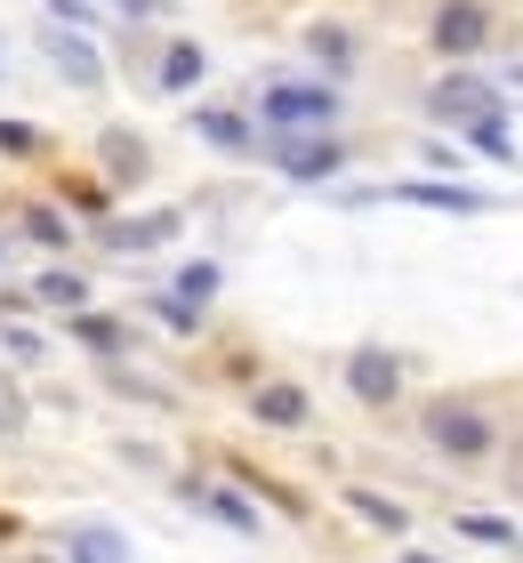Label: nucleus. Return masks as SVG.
I'll return each mask as SVG.
<instances>
[{
  "instance_id": "f257e3e1",
  "label": "nucleus",
  "mask_w": 523,
  "mask_h": 563,
  "mask_svg": "<svg viewBox=\"0 0 523 563\" xmlns=\"http://www.w3.org/2000/svg\"><path fill=\"white\" fill-rule=\"evenodd\" d=\"M258 106H266V121H274V130H323V121L338 113V89L282 81V89H266V97H258Z\"/></svg>"
},
{
  "instance_id": "f03ea898",
  "label": "nucleus",
  "mask_w": 523,
  "mask_h": 563,
  "mask_svg": "<svg viewBox=\"0 0 523 563\" xmlns=\"http://www.w3.org/2000/svg\"><path fill=\"white\" fill-rule=\"evenodd\" d=\"M427 443L451 451V459H483L491 451V419L467 411V402H435V411H427Z\"/></svg>"
},
{
  "instance_id": "7ed1b4c3",
  "label": "nucleus",
  "mask_w": 523,
  "mask_h": 563,
  "mask_svg": "<svg viewBox=\"0 0 523 563\" xmlns=\"http://www.w3.org/2000/svg\"><path fill=\"white\" fill-rule=\"evenodd\" d=\"M427 41L443 48V57H476V48L491 41V9H483V0H451V9H435Z\"/></svg>"
},
{
  "instance_id": "20e7f679",
  "label": "nucleus",
  "mask_w": 523,
  "mask_h": 563,
  "mask_svg": "<svg viewBox=\"0 0 523 563\" xmlns=\"http://www.w3.org/2000/svg\"><path fill=\"white\" fill-rule=\"evenodd\" d=\"M41 57L57 65L73 89H105V57H97L81 33H73V24H41Z\"/></svg>"
},
{
  "instance_id": "39448f33",
  "label": "nucleus",
  "mask_w": 523,
  "mask_h": 563,
  "mask_svg": "<svg viewBox=\"0 0 523 563\" xmlns=\"http://www.w3.org/2000/svg\"><path fill=\"white\" fill-rule=\"evenodd\" d=\"M347 387L371 402V411H386V402L403 395V363L386 346H362V354H347Z\"/></svg>"
},
{
  "instance_id": "423d86ee",
  "label": "nucleus",
  "mask_w": 523,
  "mask_h": 563,
  "mask_svg": "<svg viewBox=\"0 0 523 563\" xmlns=\"http://www.w3.org/2000/svg\"><path fill=\"white\" fill-rule=\"evenodd\" d=\"M274 169H282V177H330V169H347V145H338V137H298V130H282Z\"/></svg>"
},
{
  "instance_id": "0eeeda50",
  "label": "nucleus",
  "mask_w": 523,
  "mask_h": 563,
  "mask_svg": "<svg viewBox=\"0 0 523 563\" xmlns=\"http://www.w3.org/2000/svg\"><path fill=\"white\" fill-rule=\"evenodd\" d=\"M427 113H435V121H483V113H491V81H476V73H451V81L427 97Z\"/></svg>"
},
{
  "instance_id": "6e6552de",
  "label": "nucleus",
  "mask_w": 523,
  "mask_h": 563,
  "mask_svg": "<svg viewBox=\"0 0 523 563\" xmlns=\"http://www.w3.org/2000/svg\"><path fill=\"white\" fill-rule=\"evenodd\" d=\"M177 210H153V218H121V225H105V242L113 250H162V242H177Z\"/></svg>"
},
{
  "instance_id": "1a4fd4ad",
  "label": "nucleus",
  "mask_w": 523,
  "mask_h": 563,
  "mask_svg": "<svg viewBox=\"0 0 523 563\" xmlns=\"http://www.w3.org/2000/svg\"><path fill=\"white\" fill-rule=\"evenodd\" d=\"M65 563H129V540H121V531H105V523H81V531H73V548H65Z\"/></svg>"
},
{
  "instance_id": "9d476101",
  "label": "nucleus",
  "mask_w": 523,
  "mask_h": 563,
  "mask_svg": "<svg viewBox=\"0 0 523 563\" xmlns=\"http://www.w3.org/2000/svg\"><path fill=\"white\" fill-rule=\"evenodd\" d=\"M33 298H41V306H65V314H81V306H89V282L73 274V266H48V274L33 282Z\"/></svg>"
},
{
  "instance_id": "9b49d317",
  "label": "nucleus",
  "mask_w": 523,
  "mask_h": 563,
  "mask_svg": "<svg viewBox=\"0 0 523 563\" xmlns=\"http://www.w3.org/2000/svg\"><path fill=\"white\" fill-rule=\"evenodd\" d=\"M250 411L266 419V427H306V395H298V387H258Z\"/></svg>"
},
{
  "instance_id": "f8f14e48",
  "label": "nucleus",
  "mask_w": 523,
  "mask_h": 563,
  "mask_svg": "<svg viewBox=\"0 0 523 563\" xmlns=\"http://www.w3.org/2000/svg\"><path fill=\"white\" fill-rule=\"evenodd\" d=\"M194 507H209V516H218L226 531H242V540L258 531V507H250L242 492H201V483H194Z\"/></svg>"
},
{
  "instance_id": "ddd939ff",
  "label": "nucleus",
  "mask_w": 523,
  "mask_h": 563,
  "mask_svg": "<svg viewBox=\"0 0 523 563\" xmlns=\"http://www.w3.org/2000/svg\"><path fill=\"white\" fill-rule=\"evenodd\" d=\"M194 130H201L209 145H226V153H250V145H258V137H250V121H242V113H218V106L194 113Z\"/></svg>"
},
{
  "instance_id": "4468645a",
  "label": "nucleus",
  "mask_w": 523,
  "mask_h": 563,
  "mask_svg": "<svg viewBox=\"0 0 523 563\" xmlns=\"http://www.w3.org/2000/svg\"><path fill=\"white\" fill-rule=\"evenodd\" d=\"M73 339H81L89 354H121V346H129V330H121L113 314H89V306H81V314H73Z\"/></svg>"
},
{
  "instance_id": "2eb2a0df",
  "label": "nucleus",
  "mask_w": 523,
  "mask_h": 563,
  "mask_svg": "<svg viewBox=\"0 0 523 563\" xmlns=\"http://www.w3.org/2000/svg\"><path fill=\"white\" fill-rule=\"evenodd\" d=\"M201 81V48L194 41H170L162 48V89H194Z\"/></svg>"
},
{
  "instance_id": "dca6fc26",
  "label": "nucleus",
  "mask_w": 523,
  "mask_h": 563,
  "mask_svg": "<svg viewBox=\"0 0 523 563\" xmlns=\"http://www.w3.org/2000/svg\"><path fill=\"white\" fill-rule=\"evenodd\" d=\"M347 507H355L362 523H379V531H403V507H395V499H379V492H347Z\"/></svg>"
},
{
  "instance_id": "f3484780",
  "label": "nucleus",
  "mask_w": 523,
  "mask_h": 563,
  "mask_svg": "<svg viewBox=\"0 0 523 563\" xmlns=\"http://www.w3.org/2000/svg\"><path fill=\"white\" fill-rule=\"evenodd\" d=\"M314 57H323V65H355V33H338V24H314Z\"/></svg>"
},
{
  "instance_id": "a211bd4d",
  "label": "nucleus",
  "mask_w": 523,
  "mask_h": 563,
  "mask_svg": "<svg viewBox=\"0 0 523 563\" xmlns=\"http://www.w3.org/2000/svg\"><path fill=\"white\" fill-rule=\"evenodd\" d=\"M24 234H33L41 250H65V242H73V225H65L57 210H24Z\"/></svg>"
},
{
  "instance_id": "6ab92c4d",
  "label": "nucleus",
  "mask_w": 523,
  "mask_h": 563,
  "mask_svg": "<svg viewBox=\"0 0 523 563\" xmlns=\"http://www.w3.org/2000/svg\"><path fill=\"white\" fill-rule=\"evenodd\" d=\"M138 162H145V153H138V137H129V130L105 137V169H113V177H138Z\"/></svg>"
},
{
  "instance_id": "aec40b11",
  "label": "nucleus",
  "mask_w": 523,
  "mask_h": 563,
  "mask_svg": "<svg viewBox=\"0 0 523 563\" xmlns=\"http://www.w3.org/2000/svg\"><path fill=\"white\" fill-rule=\"evenodd\" d=\"M403 194H411V201H435V210H483L467 186H403Z\"/></svg>"
},
{
  "instance_id": "412c9836",
  "label": "nucleus",
  "mask_w": 523,
  "mask_h": 563,
  "mask_svg": "<svg viewBox=\"0 0 523 563\" xmlns=\"http://www.w3.org/2000/svg\"><path fill=\"white\" fill-rule=\"evenodd\" d=\"M459 531H467V540H483V548H508V540H515L508 516H459Z\"/></svg>"
},
{
  "instance_id": "4be33fe9",
  "label": "nucleus",
  "mask_w": 523,
  "mask_h": 563,
  "mask_svg": "<svg viewBox=\"0 0 523 563\" xmlns=\"http://www.w3.org/2000/svg\"><path fill=\"white\" fill-rule=\"evenodd\" d=\"M476 130V145L491 153V162H515V145H508V130H500V113H483V121H467Z\"/></svg>"
},
{
  "instance_id": "5701e85b",
  "label": "nucleus",
  "mask_w": 523,
  "mask_h": 563,
  "mask_svg": "<svg viewBox=\"0 0 523 563\" xmlns=\"http://www.w3.org/2000/svg\"><path fill=\"white\" fill-rule=\"evenodd\" d=\"M177 298H186V306L218 298V266H186V274H177Z\"/></svg>"
},
{
  "instance_id": "b1692460",
  "label": "nucleus",
  "mask_w": 523,
  "mask_h": 563,
  "mask_svg": "<svg viewBox=\"0 0 523 563\" xmlns=\"http://www.w3.org/2000/svg\"><path fill=\"white\" fill-rule=\"evenodd\" d=\"M0 153H41V130H24V121H0Z\"/></svg>"
},
{
  "instance_id": "393cba45",
  "label": "nucleus",
  "mask_w": 523,
  "mask_h": 563,
  "mask_svg": "<svg viewBox=\"0 0 523 563\" xmlns=\"http://www.w3.org/2000/svg\"><path fill=\"white\" fill-rule=\"evenodd\" d=\"M403 563H435V555H403Z\"/></svg>"
},
{
  "instance_id": "a878e982",
  "label": "nucleus",
  "mask_w": 523,
  "mask_h": 563,
  "mask_svg": "<svg viewBox=\"0 0 523 563\" xmlns=\"http://www.w3.org/2000/svg\"><path fill=\"white\" fill-rule=\"evenodd\" d=\"M515 483H523V451H515Z\"/></svg>"
}]
</instances>
